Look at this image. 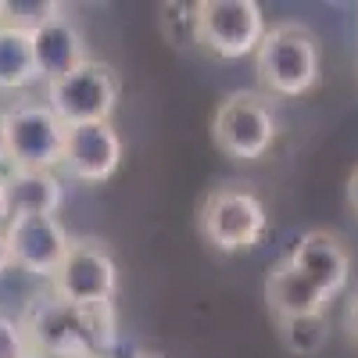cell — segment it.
Returning a JSON list of instances; mask_svg holds the SVG:
<instances>
[{
    "label": "cell",
    "mask_w": 358,
    "mask_h": 358,
    "mask_svg": "<svg viewBox=\"0 0 358 358\" xmlns=\"http://www.w3.org/2000/svg\"><path fill=\"white\" fill-rule=\"evenodd\" d=\"M122 94V79L108 62L90 57L69 76L43 86L47 108L62 118L65 126H90V122H111Z\"/></svg>",
    "instance_id": "obj_4"
},
{
    "label": "cell",
    "mask_w": 358,
    "mask_h": 358,
    "mask_svg": "<svg viewBox=\"0 0 358 358\" xmlns=\"http://www.w3.org/2000/svg\"><path fill=\"white\" fill-rule=\"evenodd\" d=\"M62 15H69V4H62V0H4V25L29 36Z\"/></svg>",
    "instance_id": "obj_17"
},
{
    "label": "cell",
    "mask_w": 358,
    "mask_h": 358,
    "mask_svg": "<svg viewBox=\"0 0 358 358\" xmlns=\"http://www.w3.org/2000/svg\"><path fill=\"white\" fill-rule=\"evenodd\" d=\"M280 136V118L268 97L255 90H236L229 94L215 118H212V140L233 162H258L268 155V147Z\"/></svg>",
    "instance_id": "obj_5"
},
{
    "label": "cell",
    "mask_w": 358,
    "mask_h": 358,
    "mask_svg": "<svg viewBox=\"0 0 358 358\" xmlns=\"http://www.w3.org/2000/svg\"><path fill=\"white\" fill-rule=\"evenodd\" d=\"M18 322L29 337V348L54 355V358L111 355V348L118 344L115 305L83 308V305H72L65 297H57L54 290L29 297Z\"/></svg>",
    "instance_id": "obj_1"
},
{
    "label": "cell",
    "mask_w": 358,
    "mask_h": 358,
    "mask_svg": "<svg viewBox=\"0 0 358 358\" xmlns=\"http://www.w3.org/2000/svg\"><path fill=\"white\" fill-rule=\"evenodd\" d=\"M8 248H11V265L36 280H54L62 268L72 236L62 226L57 215H11L4 226Z\"/></svg>",
    "instance_id": "obj_9"
},
{
    "label": "cell",
    "mask_w": 358,
    "mask_h": 358,
    "mask_svg": "<svg viewBox=\"0 0 358 358\" xmlns=\"http://www.w3.org/2000/svg\"><path fill=\"white\" fill-rule=\"evenodd\" d=\"M287 258L301 268L312 283H319L330 297H337L351 280V255L341 244V236L326 233V229H308L301 241L294 244V251Z\"/></svg>",
    "instance_id": "obj_12"
},
{
    "label": "cell",
    "mask_w": 358,
    "mask_h": 358,
    "mask_svg": "<svg viewBox=\"0 0 358 358\" xmlns=\"http://www.w3.org/2000/svg\"><path fill=\"white\" fill-rule=\"evenodd\" d=\"M29 337L15 315L0 312V358H29Z\"/></svg>",
    "instance_id": "obj_19"
},
{
    "label": "cell",
    "mask_w": 358,
    "mask_h": 358,
    "mask_svg": "<svg viewBox=\"0 0 358 358\" xmlns=\"http://www.w3.org/2000/svg\"><path fill=\"white\" fill-rule=\"evenodd\" d=\"M0 126H4L11 169H62L69 126L47 108V101H22L0 111Z\"/></svg>",
    "instance_id": "obj_6"
},
{
    "label": "cell",
    "mask_w": 358,
    "mask_h": 358,
    "mask_svg": "<svg viewBox=\"0 0 358 358\" xmlns=\"http://www.w3.org/2000/svg\"><path fill=\"white\" fill-rule=\"evenodd\" d=\"M265 301L280 322L297 315H326L330 308V294L319 283H312L290 258H280L265 276Z\"/></svg>",
    "instance_id": "obj_11"
},
{
    "label": "cell",
    "mask_w": 358,
    "mask_h": 358,
    "mask_svg": "<svg viewBox=\"0 0 358 358\" xmlns=\"http://www.w3.org/2000/svg\"><path fill=\"white\" fill-rule=\"evenodd\" d=\"M33 57H36V69H40V83H54L69 76L72 69H79L83 62H90L86 54V40L79 33V25L72 22V15H62L47 22L43 29L33 33Z\"/></svg>",
    "instance_id": "obj_13"
},
{
    "label": "cell",
    "mask_w": 358,
    "mask_h": 358,
    "mask_svg": "<svg viewBox=\"0 0 358 358\" xmlns=\"http://www.w3.org/2000/svg\"><path fill=\"white\" fill-rule=\"evenodd\" d=\"M122 165V136L111 122L69 126L62 169L76 183H104Z\"/></svg>",
    "instance_id": "obj_10"
},
{
    "label": "cell",
    "mask_w": 358,
    "mask_h": 358,
    "mask_svg": "<svg viewBox=\"0 0 358 358\" xmlns=\"http://www.w3.org/2000/svg\"><path fill=\"white\" fill-rule=\"evenodd\" d=\"M133 358H155V355H133Z\"/></svg>",
    "instance_id": "obj_28"
},
{
    "label": "cell",
    "mask_w": 358,
    "mask_h": 358,
    "mask_svg": "<svg viewBox=\"0 0 358 358\" xmlns=\"http://www.w3.org/2000/svg\"><path fill=\"white\" fill-rule=\"evenodd\" d=\"M0 25H4V0H0Z\"/></svg>",
    "instance_id": "obj_26"
},
{
    "label": "cell",
    "mask_w": 358,
    "mask_h": 358,
    "mask_svg": "<svg viewBox=\"0 0 358 358\" xmlns=\"http://www.w3.org/2000/svg\"><path fill=\"white\" fill-rule=\"evenodd\" d=\"M197 226H201V236L215 251L241 255L262 244V236L268 233V215L255 190L229 183V187H215L212 194H204Z\"/></svg>",
    "instance_id": "obj_3"
},
{
    "label": "cell",
    "mask_w": 358,
    "mask_h": 358,
    "mask_svg": "<svg viewBox=\"0 0 358 358\" xmlns=\"http://www.w3.org/2000/svg\"><path fill=\"white\" fill-rule=\"evenodd\" d=\"M50 290L83 308L115 305L118 265L101 241H72L57 276L50 280Z\"/></svg>",
    "instance_id": "obj_7"
},
{
    "label": "cell",
    "mask_w": 358,
    "mask_h": 358,
    "mask_svg": "<svg viewBox=\"0 0 358 358\" xmlns=\"http://www.w3.org/2000/svg\"><path fill=\"white\" fill-rule=\"evenodd\" d=\"M40 83V69L33 57V36L18 33L11 25H0V90H29Z\"/></svg>",
    "instance_id": "obj_15"
},
{
    "label": "cell",
    "mask_w": 358,
    "mask_h": 358,
    "mask_svg": "<svg viewBox=\"0 0 358 358\" xmlns=\"http://www.w3.org/2000/svg\"><path fill=\"white\" fill-rule=\"evenodd\" d=\"M11 162H8V140H4V126H0V172H8Z\"/></svg>",
    "instance_id": "obj_24"
},
{
    "label": "cell",
    "mask_w": 358,
    "mask_h": 358,
    "mask_svg": "<svg viewBox=\"0 0 358 358\" xmlns=\"http://www.w3.org/2000/svg\"><path fill=\"white\" fill-rule=\"evenodd\" d=\"M201 11V43L215 57L236 62V57H255L262 36L268 33L262 4L255 0H197Z\"/></svg>",
    "instance_id": "obj_8"
},
{
    "label": "cell",
    "mask_w": 358,
    "mask_h": 358,
    "mask_svg": "<svg viewBox=\"0 0 358 358\" xmlns=\"http://www.w3.org/2000/svg\"><path fill=\"white\" fill-rule=\"evenodd\" d=\"M344 326H348V334L358 341V290L351 294V301H348V312H344Z\"/></svg>",
    "instance_id": "obj_21"
},
{
    "label": "cell",
    "mask_w": 358,
    "mask_h": 358,
    "mask_svg": "<svg viewBox=\"0 0 358 358\" xmlns=\"http://www.w3.org/2000/svg\"><path fill=\"white\" fill-rule=\"evenodd\" d=\"M11 215H57L65 204V183L47 169H8Z\"/></svg>",
    "instance_id": "obj_14"
},
{
    "label": "cell",
    "mask_w": 358,
    "mask_h": 358,
    "mask_svg": "<svg viewBox=\"0 0 358 358\" xmlns=\"http://www.w3.org/2000/svg\"><path fill=\"white\" fill-rule=\"evenodd\" d=\"M29 358H54V355H43V351H29Z\"/></svg>",
    "instance_id": "obj_25"
},
{
    "label": "cell",
    "mask_w": 358,
    "mask_h": 358,
    "mask_svg": "<svg viewBox=\"0 0 358 358\" xmlns=\"http://www.w3.org/2000/svg\"><path fill=\"white\" fill-rule=\"evenodd\" d=\"M348 204H351V212L358 215V169H355L351 179H348Z\"/></svg>",
    "instance_id": "obj_23"
},
{
    "label": "cell",
    "mask_w": 358,
    "mask_h": 358,
    "mask_svg": "<svg viewBox=\"0 0 358 358\" xmlns=\"http://www.w3.org/2000/svg\"><path fill=\"white\" fill-rule=\"evenodd\" d=\"M280 337L287 344L290 355L312 358L326 348L330 341V319L326 315H297V319H283L280 322Z\"/></svg>",
    "instance_id": "obj_16"
},
{
    "label": "cell",
    "mask_w": 358,
    "mask_h": 358,
    "mask_svg": "<svg viewBox=\"0 0 358 358\" xmlns=\"http://www.w3.org/2000/svg\"><path fill=\"white\" fill-rule=\"evenodd\" d=\"M255 72L273 97H305L308 90H315L322 72L319 36L305 22L268 25L255 50Z\"/></svg>",
    "instance_id": "obj_2"
},
{
    "label": "cell",
    "mask_w": 358,
    "mask_h": 358,
    "mask_svg": "<svg viewBox=\"0 0 358 358\" xmlns=\"http://www.w3.org/2000/svg\"><path fill=\"white\" fill-rule=\"evenodd\" d=\"M11 219V190H8V172H0V226Z\"/></svg>",
    "instance_id": "obj_20"
},
{
    "label": "cell",
    "mask_w": 358,
    "mask_h": 358,
    "mask_svg": "<svg viewBox=\"0 0 358 358\" xmlns=\"http://www.w3.org/2000/svg\"><path fill=\"white\" fill-rule=\"evenodd\" d=\"M158 25H162V36L172 47L201 43V11H197V4H162Z\"/></svg>",
    "instance_id": "obj_18"
},
{
    "label": "cell",
    "mask_w": 358,
    "mask_h": 358,
    "mask_svg": "<svg viewBox=\"0 0 358 358\" xmlns=\"http://www.w3.org/2000/svg\"><path fill=\"white\" fill-rule=\"evenodd\" d=\"M11 248H8V236H4V226H0V280L11 273Z\"/></svg>",
    "instance_id": "obj_22"
},
{
    "label": "cell",
    "mask_w": 358,
    "mask_h": 358,
    "mask_svg": "<svg viewBox=\"0 0 358 358\" xmlns=\"http://www.w3.org/2000/svg\"><path fill=\"white\" fill-rule=\"evenodd\" d=\"M90 358H111V355H90Z\"/></svg>",
    "instance_id": "obj_27"
}]
</instances>
